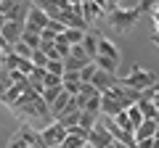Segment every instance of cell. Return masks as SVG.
Instances as JSON below:
<instances>
[{"label":"cell","mask_w":159,"mask_h":148,"mask_svg":"<svg viewBox=\"0 0 159 148\" xmlns=\"http://www.w3.org/2000/svg\"><path fill=\"white\" fill-rule=\"evenodd\" d=\"M11 111L19 119H51V106L43 101V95H37L34 90H27L16 103L11 106Z\"/></svg>","instance_id":"obj_1"},{"label":"cell","mask_w":159,"mask_h":148,"mask_svg":"<svg viewBox=\"0 0 159 148\" xmlns=\"http://www.w3.org/2000/svg\"><path fill=\"white\" fill-rule=\"evenodd\" d=\"M69 103H72V95H69V93L64 90L61 95H58L56 101L51 103V116H53V119H58V116H61L64 111H66V108H69Z\"/></svg>","instance_id":"obj_13"},{"label":"cell","mask_w":159,"mask_h":148,"mask_svg":"<svg viewBox=\"0 0 159 148\" xmlns=\"http://www.w3.org/2000/svg\"><path fill=\"white\" fill-rule=\"evenodd\" d=\"M151 40H154V45L159 48V34H151Z\"/></svg>","instance_id":"obj_40"},{"label":"cell","mask_w":159,"mask_h":148,"mask_svg":"<svg viewBox=\"0 0 159 148\" xmlns=\"http://www.w3.org/2000/svg\"><path fill=\"white\" fill-rule=\"evenodd\" d=\"M85 111H90V114H101V95H96V98H88V106H85Z\"/></svg>","instance_id":"obj_31"},{"label":"cell","mask_w":159,"mask_h":148,"mask_svg":"<svg viewBox=\"0 0 159 148\" xmlns=\"http://www.w3.org/2000/svg\"><path fill=\"white\" fill-rule=\"evenodd\" d=\"M148 16H151V21H154V34H159V6L154 8V11L148 13Z\"/></svg>","instance_id":"obj_35"},{"label":"cell","mask_w":159,"mask_h":148,"mask_svg":"<svg viewBox=\"0 0 159 148\" xmlns=\"http://www.w3.org/2000/svg\"><path fill=\"white\" fill-rule=\"evenodd\" d=\"M133 148H138V146H133Z\"/></svg>","instance_id":"obj_44"},{"label":"cell","mask_w":159,"mask_h":148,"mask_svg":"<svg viewBox=\"0 0 159 148\" xmlns=\"http://www.w3.org/2000/svg\"><path fill=\"white\" fill-rule=\"evenodd\" d=\"M64 90L74 98V95H80V90H82V82L80 80H64Z\"/></svg>","instance_id":"obj_24"},{"label":"cell","mask_w":159,"mask_h":148,"mask_svg":"<svg viewBox=\"0 0 159 148\" xmlns=\"http://www.w3.org/2000/svg\"><path fill=\"white\" fill-rule=\"evenodd\" d=\"M61 93H64V85H58V87H45V93H43V101H45L48 106H51V103L56 101V98L61 95Z\"/></svg>","instance_id":"obj_22"},{"label":"cell","mask_w":159,"mask_h":148,"mask_svg":"<svg viewBox=\"0 0 159 148\" xmlns=\"http://www.w3.org/2000/svg\"><path fill=\"white\" fill-rule=\"evenodd\" d=\"M93 63H96L98 69H103V72L117 74V61H111V58H106V56H96V58H93Z\"/></svg>","instance_id":"obj_16"},{"label":"cell","mask_w":159,"mask_h":148,"mask_svg":"<svg viewBox=\"0 0 159 148\" xmlns=\"http://www.w3.org/2000/svg\"><path fill=\"white\" fill-rule=\"evenodd\" d=\"M80 116H82V111H80V108H74V103H69V108H66V111H64L61 116H58L56 122H61V124H64V127H66V130H69V127L80 124Z\"/></svg>","instance_id":"obj_12"},{"label":"cell","mask_w":159,"mask_h":148,"mask_svg":"<svg viewBox=\"0 0 159 148\" xmlns=\"http://www.w3.org/2000/svg\"><path fill=\"white\" fill-rule=\"evenodd\" d=\"M159 6V0H141V3H138V11H141V13H151L154 11V8H157Z\"/></svg>","instance_id":"obj_32"},{"label":"cell","mask_w":159,"mask_h":148,"mask_svg":"<svg viewBox=\"0 0 159 148\" xmlns=\"http://www.w3.org/2000/svg\"><path fill=\"white\" fill-rule=\"evenodd\" d=\"M82 19H85L88 24L101 21V19H103V11L98 8V3H96V0H90V3H82Z\"/></svg>","instance_id":"obj_11"},{"label":"cell","mask_w":159,"mask_h":148,"mask_svg":"<svg viewBox=\"0 0 159 148\" xmlns=\"http://www.w3.org/2000/svg\"><path fill=\"white\" fill-rule=\"evenodd\" d=\"M98 56H106V58H111V61H117V63H119V50H117V45H114L111 40H106V37H101Z\"/></svg>","instance_id":"obj_15"},{"label":"cell","mask_w":159,"mask_h":148,"mask_svg":"<svg viewBox=\"0 0 159 148\" xmlns=\"http://www.w3.org/2000/svg\"><path fill=\"white\" fill-rule=\"evenodd\" d=\"M117 82H119V77H117V74H111V72H103V69H98V72H96V77H93V85H96L101 93H106L109 87H114Z\"/></svg>","instance_id":"obj_9"},{"label":"cell","mask_w":159,"mask_h":148,"mask_svg":"<svg viewBox=\"0 0 159 148\" xmlns=\"http://www.w3.org/2000/svg\"><path fill=\"white\" fill-rule=\"evenodd\" d=\"M157 124H159V116H157Z\"/></svg>","instance_id":"obj_42"},{"label":"cell","mask_w":159,"mask_h":148,"mask_svg":"<svg viewBox=\"0 0 159 148\" xmlns=\"http://www.w3.org/2000/svg\"><path fill=\"white\" fill-rule=\"evenodd\" d=\"M48 21H51V19H48V13L43 11V8H37V6H32L29 8V13H27V32H43V29L48 27Z\"/></svg>","instance_id":"obj_5"},{"label":"cell","mask_w":159,"mask_h":148,"mask_svg":"<svg viewBox=\"0 0 159 148\" xmlns=\"http://www.w3.org/2000/svg\"><path fill=\"white\" fill-rule=\"evenodd\" d=\"M11 85H13V82H11V77H8V72L3 69V72H0V98H3V95L8 93V87H11Z\"/></svg>","instance_id":"obj_30"},{"label":"cell","mask_w":159,"mask_h":148,"mask_svg":"<svg viewBox=\"0 0 159 148\" xmlns=\"http://www.w3.org/2000/svg\"><path fill=\"white\" fill-rule=\"evenodd\" d=\"M32 63H34V66H40V69H45V66H48V56L37 48V50L32 53Z\"/></svg>","instance_id":"obj_29"},{"label":"cell","mask_w":159,"mask_h":148,"mask_svg":"<svg viewBox=\"0 0 159 148\" xmlns=\"http://www.w3.org/2000/svg\"><path fill=\"white\" fill-rule=\"evenodd\" d=\"M127 116H130V122H133L135 127L146 122V116H143V111H141V106H138V103H133V106L127 108Z\"/></svg>","instance_id":"obj_20"},{"label":"cell","mask_w":159,"mask_h":148,"mask_svg":"<svg viewBox=\"0 0 159 148\" xmlns=\"http://www.w3.org/2000/svg\"><path fill=\"white\" fill-rule=\"evenodd\" d=\"M138 16H141L138 8H117V11L109 16V24H111L117 32H130L138 24Z\"/></svg>","instance_id":"obj_3"},{"label":"cell","mask_w":159,"mask_h":148,"mask_svg":"<svg viewBox=\"0 0 159 148\" xmlns=\"http://www.w3.org/2000/svg\"><path fill=\"white\" fill-rule=\"evenodd\" d=\"M8 148H27V143H24V137L16 132V135L11 137V143H8Z\"/></svg>","instance_id":"obj_34"},{"label":"cell","mask_w":159,"mask_h":148,"mask_svg":"<svg viewBox=\"0 0 159 148\" xmlns=\"http://www.w3.org/2000/svg\"><path fill=\"white\" fill-rule=\"evenodd\" d=\"M69 56H72V58H80V61H93L82 45H72V48H69Z\"/></svg>","instance_id":"obj_26"},{"label":"cell","mask_w":159,"mask_h":148,"mask_svg":"<svg viewBox=\"0 0 159 148\" xmlns=\"http://www.w3.org/2000/svg\"><path fill=\"white\" fill-rule=\"evenodd\" d=\"M66 127L61 124V122H48V127H43L40 130V137H43V143H45L48 148L53 146H64V140H66Z\"/></svg>","instance_id":"obj_4"},{"label":"cell","mask_w":159,"mask_h":148,"mask_svg":"<svg viewBox=\"0 0 159 148\" xmlns=\"http://www.w3.org/2000/svg\"><path fill=\"white\" fill-rule=\"evenodd\" d=\"M45 29H51L53 34H64V32H66V24H61V21H58V19H51Z\"/></svg>","instance_id":"obj_33"},{"label":"cell","mask_w":159,"mask_h":148,"mask_svg":"<svg viewBox=\"0 0 159 148\" xmlns=\"http://www.w3.org/2000/svg\"><path fill=\"white\" fill-rule=\"evenodd\" d=\"M27 90H29V80H27V82H16V85L8 87V93L0 98V103H6V106L11 108V106H13V103H16V101H19V98H21Z\"/></svg>","instance_id":"obj_8"},{"label":"cell","mask_w":159,"mask_h":148,"mask_svg":"<svg viewBox=\"0 0 159 148\" xmlns=\"http://www.w3.org/2000/svg\"><path fill=\"white\" fill-rule=\"evenodd\" d=\"M122 85H127V87H135V90H148V87H154L157 85V77H154L151 72H146V69L141 66V63H133V69H130V74H127L125 80H119Z\"/></svg>","instance_id":"obj_2"},{"label":"cell","mask_w":159,"mask_h":148,"mask_svg":"<svg viewBox=\"0 0 159 148\" xmlns=\"http://www.w3.org/2000/svg\"><path fill=\"white\" fill-rule=\"evenodd\" d=\"M114 124H117V127H122V130H127V132H135V124L130 122L127 111H122V114H117V116H114Z\"/></svg>","instance_id":"obj_19"},{"label":"cell","mask_w":159,"mask_h":148,"mask_svg":"<svg viewBox=\"0 0 159 148\" xmlns=\"http://www.w3.org/2000/svg\"><path fill=\"white\" fill-rule=\"evenodd\" d=\"M88 140L85 137H77V135H66V140H64V148H85Z\"/></svg>","instance_id":"obj_25"},{"label":"cell","mask_w":159,"mask_h":148,"mask_svg":"<svg viewBox=\"0 0 159 148\" xmlns=\"http://www.w3.org/2000/svg\"><path fill=\"white\" fill-rule=\"evenodd\" d=\"M138 106H141V111H143V116H146V119H157V116H159L157 103H154V101H138Z\"/></svg>","instance_id":"obj_17"},{"label":"cell","mask_w":159,"mask_h":148,"mask_svg":"<svg viewBox=\"0 0 159 148\" xmlns=\"http://www.w3.org/2000/svg\"><path fill=\"white\" fill-rule=\"evenodd\" d=\"M127 103H122L119 98H111V95H106V93H101V114H106V116H117V114H122V111H127Z\"/></svg>","instance_id":"obj_7"},{"label":"cell","mask_w":159,"mask_h":148,"mask_svg":"<svg viewBox=\"0 0 159 148\" xmlns=\"http://www.w3.org/2000/svg\"><path fill=\"white\" fill-rule=\"evenodd\" d=\"M114 148H130V146H125V143H119V140H114Z\"/></svg>","instance_id":"obj_39"},{"label":"cell","mask_w":159,"mask_h":148,"mask_svg":"<svg viewBox=\"0 0 159 148\" xmlns=\"http://www.w3.org/2000/svg\"><path fill=\"white\" fill-rule=\"evenodd\" d=\"M6 24H8V19L3 16V13H0V32H3V29H6Z\"/></svg>","instance_id":"obj_37"},{"label":"cell","mask_w":159,"mask_h":148,"mask_svg":"<svg viewBox=\"0 0 159 148\" xmlns=\"http://www.w3.org/2000/svg\"><path fill=\"white\" fill-rule=\"evenodd\" d=\"M151 148H159V140H157V137L151 140Z\"/></svg>","instance_id":"obj_41"},{"label":"cell","mask_w":159,"mask_h":148,"mask_svg":"<svg viewBox=\"0 0 159 148\" xmlns=\"http://www.w3.org/2000/svg\"><path fill=\"white\" fill-rule=\"evenodd\" d=\"M6 56H8V50H6V48H0V72L6 69Z\"/></svg>","instance_id":"obj_36"},{"label":"cell","mask_w":159,"mask_h":148,"mask_svg":"<svg viewBox=\"0 0 159 148\" xmlns=\"http://www.w3.org/2000/svg\"><path fill=\"white\" fill-rule=\"evenodd\" d=\"M13 53H16V56H21V58H29V61H32V53H34V50L27 45V42H21V40H19L16 45H13Z\"/></svg>","instance_id":"obj_23"},{"label":"cell","mask_w":159,"mask_h":148,"mask_svg":"<svg viewBox=\"0 0 159 148\" xmlns=\"http://www.w3.org/2000/svg\"><path fill=\"white\" fill-rule=\"evenodd\" d=\"M19 3H24V0H19Z\"/></svg>","instance_id":"obj_43"},{"label":"cell","mask_w":159,"mask_h":148,"mask_svg":"<svg viewBox=\"0 0 159 148\" xmlns=\"http://www.w3.org/2000/svg\"><path fill=\"white\" fill-rule=\"evenodd\" d=\"M157 130H159V124H157V119H146L143 124H138L135 127V143H141V140H151L154 135H157Z\"/></svg>","instance_id":"obj_10"},{"label":"cell","mask_w":159,"mask_h":148,"mask_svg":"<svg viewBox=\"0 0 159 148\" xmlns=\"http://www.w3.org/2000/svg\"><path fill=\"white\" fill-rule=\"evenodd\" d=\"M96 72H98V66H96V63H88V66L82 69V72H80V80H82V82H93Z\"/></svg>","instance_id":"obj_28"},{"label":"cell","mask_w":159,"mask_h":148,"mask_svg":"<svg viewBox=\"0 0 159 148\" xmlns=\"http://www.w3.org/2000/svg\"><path fill=\"white\" fill-rule=\"evenodd\" d=\"M45 72H48V74H58V77H64V72H66V66H64V61H48Z\"/></svg>","instance_id":"obj_27"},{"label":"cell","mask_w":159,"mask_h":148,"mask_svg":"<svg viewBox=\"0 0 159 148\" xmlns=\"http://www.w3.org/2000/svg\"><path fill=\"white\" fill-rule=\"evenodd\" d=\"M98 114H90V111H82V116H80V127H85V130H93V127L98 124L96 119Z\"/></svg>","instance_id":"obj_21"},{"label":"cell","mask_w":159,"mask_h":148,"mask_svg":"<svg viewBox=\"0 0 159 148\" xmlns=\"http://www.w3.org/2000/svg\"><path fill=\"white\" fill-rule=\"evenodd\" d=\"M98 45H101V34L88 32V34H85V40H82V48L88 50V56H90V58L98 56Z\"/></svg>","instance_id":"obj_14"},{"label":"cell","mask_w":159,"mask_h":148,"mask_svg":"<svg viewBox=\"0 0 159 148\" xmlns=\"http://www.w3.org/2000/svg\"><path fill=\"white\" fill-rule=\"evenodd\" d=\"M154 103H159V85L154 87Z\"/></svg>","instance_id":"obj_38"},{"label":"cell","mask_w":159,"mask_h":148,"mask_svg":"<svg viewBox=\"0 0 159 148\" xmlns=\"http://www.w3.org/2000/svg\"><path fill=\"white\" fill-rule=\"evenodd\" d=\"M66 40H69V45H82V40H85V29H66Z\"/></svg>","instance_id":"obj_18"},{"label":"cell","mask_w":159,"mask_h":148,"mask_svg":"<svg viewBox=\"0 0 159 148\" xmlns=\"http://www.w3.org/2000/svg\"><path fill=\"white\" fill-rule=\"evenodd\" d=\"M114 143V137H111V132L106 130V124H96L90 130V137H88V146H93V148H106V146H111Z\"/></svg>","instance_id":"obj_6"}]
</instances>
